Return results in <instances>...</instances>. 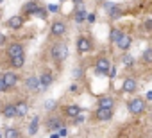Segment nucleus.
Instances as JSON below:
<instances>
[{
  "instance_id": "1",
  "label": "nucleus",
  "mask_w": 152,
  "mask_h": 138,
  "mask_svg": "<svg viewBox=\"0 0 152 138\" xmlns=\"http://www.w3.org/2000/svg\"><path fill=\"white\" fill-rule=\"evenodd\" d=\"M125 106H127V111L134 117H141L148 109V102L145 101V97H131L125 102Z\"/></svg>"
},
{
  "instance_id": "2",
  "label": "nucleus",
  "mask_w": 152,
  "mask_h": 138,
  "mask_svg": "<svg viewBox=\"0 0 152 138\" xmlns=\"http://www.w3.org/2000/svg\"><path fill=\"white\" fill-rule=\"evenodd\" d=\"M111 66H113V63H111V59L107 56H99L95 59V72L99 76H107L109 70H111Z\"/></svg>"
},
{
  "instance_id": "3",
  "label": "nucleus",
  "mask_w": 152,
  "mask_h": 138,
  "mask_svg": "<svg viewBox=\"0 0 152 138\" xmlns=\"http://www.w3.org/2000/svg\"><path fill=\"white\" fill-rule=\"evenodd\" d=\"M68 45L66 43H63V41H59V43H56L54 47H52V50H50V56L56 59V61H64L66 57H68Z\"/></svg>"
},
{
  "instance_id": "4",
  "label": "nucleus",
  "mask_w": 152,
  "mask_h": 138,
  "mask_svg": "<svg viewBox=\"0 0 152 138\" xmlns=\"http://www.w3.org/2000/svg\"><path fill=\"white\" fill-rule=\"evenodd\" d=\"M104 9L107 11V15H109L111 20H118V18L124 16V7L118 6V4H115V2H109V0L104 2Z\"/></svg>"
},
{
  "instance_id": "5",
  "label": "nucleus",
  "mask_w": 152,
  "mask_h": 138,
  "mask_svg": "<svg viewBox=\"0 0 152 138\" xmlns=\"http://www.w3.org/2000/svg\"><path fill=\"white\" fill-rule=\"evenodd\" d=\"M132 43H134V38H132V34H131V32H124V36L120 38V41H118L115 47H116L120 52H124V54H125V52H129V50H131Z\"/></svg>"
},
{
  "instance_id": "6",
  "label": "nucleus",
  "mask_w": 152,
  "mask_h": 138,
  "mask_svg": "<svg viewBox=\"0 0 152 138\" xmlns=\"http://www.w3.org/2000/svg\"><path fill=\"white\" fill-rule=\"evenodd\" d=\"M122 92L124 93H136L138 92V79L136 77H125L122 83Z\"/></svg>"
},
{
  "instance_id": "7",
  "label": "nucleus",
  "mask_w": 152,
  "mask_h": 138,
  "mask_svg": "<svg viewBox=\"0 0 152 138\" xmlns=\"http://www.w3.org/2000/svg\"><path fill=\"white\" fill-rule=\"evenodd\" d=\"M77 50H79L81 54H88V52H91V50H93V43H91V40L86 38V36H81V38L77 40Z\"/></svg>"
},
{
  "instance_id": "8",
  "label": "nucleus",
  "mask_w": 152,
  "mask_h": 138,
  "mask_svg": "<svg viewBox=\"0 0 152 138\" xmlns=\"http://www.w3.org/2000/svg\"><path fill=\"white\" fill-rule=\"evenodd\" d=\"M113 115H115L113 109H106V108H97L95 109V118L99 122H109V120H113Z\"/></svg>"
},
{
  "instance_id": "9",
  "label": "nucleus",
  "mask_w": 152,
  "mask_h": 138,
  "mask_svg": "<svg viewBox=\"0 0 152 138\" xmlns=\"http://www.w3.org/2000/svg\"><path fill=\"white\" fill-rule=\"evenodd\" d=\"M97 104H99V108L113 109V108H115V104H116V99H115V97H111V95H102V97H99Z\"/></svg>"
},
{
  "instance_id": "10",
  "label": "nucleus",
  "mask_w": 152,
  "mask_h": 138,
  "mask_svg": "<svg viewBox=\"0 0 152 138\" xmlns=\"http://www.w3.org/2000/svg\"><path fill=\"white\" fill-rule=\"evenodd\" d=\"M50 32H52V36H64L66 34V23L61 20H56L50 27Z\"/></svg>"
},
{
  "instance_id": "11",
  "label": "nucleus",
  "mask_w": 152,
  "mask_h": 138,
  "mask_svg": "<svg viewBox=\"0 0 152 138\" xmlns=\"http://www.w3.org/2000/svg\"><path fill=\"white\" fill-rule=\"evenodd\" d=\"M120 63L127 68V70H131V68H134V66H136V57H134L132 54L125 52V54H122V56H120Z\"/></svg>"
},
{
  "instance_id": "12",
  "label": "nucleus",
  "mask_w": 152,
  "mask_h": 138,
  "mask_svg": "<svg viewBox=\"0 0 152 138\" xmlns=\"http://www.w3.org/2000/svg\"><path fill=\"white\" fill-rule=\"evenodd\" d=\"M7 56L13 59V57H18V56H23V45L22 43H11L7 47Z\"/></svg>"
},
{
  "instance_id": "13",
  "label": "nucleus",
  "mask_w": 152,
  "mask_h": 138,
  "mask_svg": "<svg viewBox=\"0 0 152 138\" xmlns=\"http://www.w3.org/2000/svg\"><path fill=\"white\" fill-rule=\"evenodd\" d=\"M39 83H41V90H47V88L52 86V83H54V76H52L48 70H45V72H41V76H39Z\"/></svg>"
},
{
  "instance_id": "14",
  "label": "nucleus",
  "mask_w": 152,
  "mask_h": 138,
  "mask_svg": "<svg viewBox=\"0 0 152 138\" xmlns=\"http://www.w3.org/2000/svg\"><path fill=\"white\" fill-rule=\"evenodd\" d=\"M7 27H9V29H15V31L22 29V27H23V16H22V15L11 16V18L7 20Z\"/></svg>"
},
{
  "instance_id": "15",
  "label": "nucleus",
  "mask_w": 152,
  "mask_h": 138,
  "mask_svg": "<svg viewBox=\"0 0 152 138\" xmlns=\"http://www.w3.org/2000/svg\"><path fill=\"white\" fill-rule=\"evenodd\" d=\"M81 113H83V109H81L77 104H70V106L64 108V115H66L68 118H77Z\"/></svg>"
},
{
  "instance_id": "16",
  "label": "nucleus",
  "mask_w": 152,
  "mask_h": 138,
  "mask_svg": "<svg viewBox=\"0 0 152 138\" xmlns=\"http://www.w3.org/2000/svg\"><path fill=\"white\" fill-rule=\"evenodd\" d=\"M122 36H124V29H120V27H113V29L109 31V43L116 45V43L120 41Z\"/></svg>"
},
{
  "instance_id": "17",
  "label": "nucleus",
  "mask_w": 152,
  "mask_h": 138,
  "mask_svg": "<svg viewBox=\"0 0 152 138\" xmlns=\"http://www.w3.org/2000/svg\"><path fill=\"white\" fill-rule=\"evenodd\" d=\"M2 79H4V83H6L7 88H15L16 83H18V77H16L15 72H6V74L2 76Z\"/></svg>"
},
{
  "instance_id": "18",
  "label": "nucleus",
  "mask_w": 152,
  "mask_h": 138,
  "mask_svg": "<svg viewBox=\"0 0 152 138\" xmlns=\"http://www.w3.org/2000/svg\"><path fill=\"white\" fill-rule=\"evenodd\" d=\"M25 84H27V88H29L31 92L41 90V83H39V77H38V76H31V77L25 81Z\"/></svg>"
},
{
  "instance_id": "19",
  "label": "nucleus",
  "mask_w": 152,
  "mask_h": 138,
  "mask_svg": "<svg viewBox=\"0 0 152 138\" xmlns=\"http://www.w3.org/2000/svg\"><path fill=\"white\" fill-rule=\"evenodd\" d=\"M47 127L50 129V133H59V129L63 127V120L57 118V117H54V118H50L47 122Z\"/></svg>"
},
{
  "instance_id": "20",
  "label": "nucleus",
  "mask_w": 152,
  "mask_h": 138,
  "mask_svg": "<svg viewBox=\"0 0 152 138\" xmlns=\"http://www.w3.org/2000/svg\"><path fill=\"white\" fill-rule=\"evenodd\" d=\"M140 63H141V65H145V66H150V65H152V47H147V48L141 52Z\"/></svg>"
},
{
  "instance_id": "21",
  "label": "nucleus",
  "mask_w": 152,
  "mask_h": 138,
  "mask_svg": "<svg viewBox=\"0 0 152 138\" xmlns=\"http://www.w3.org/2000/svg\"><path fill=\"white\" fill-rule=\"evenodd\" d=\"M38 9H39V4L36 2V0H31V2H27V4L23 6L22 13H23V15H36Z\"/></svg>"
},
{
  "instance_id": "22",
  "label": "nucleus",
  "mask_w": 152,
  "mask_h": 138,
  "mask_svg": "<svg viewBox=\"0 0 152 138\" xmlns=\"http://www.w3.org/2000/svg\"><path fill=\"white\" fill-rule=\"evenodd\" d=\"M2 115H4L6 118H15V117H18V115H16V106H15V104H7V106L2 109Z\"/></svg>"
},
{
  "instance_id": "23",
  "label": "nucleus",
  "mask_w": 152,
  "mask_h": 138,
  "mask_svg": "<svg viewBox=\"0 0 152 138\" xmlns=\"http://www.w3.org/2000/svg\"><path fill=\"white\" fill-rule=\"evenodd\" d=\"M15 106H16V115H18V117H25V115H27V109H29V106H27V102H25V101H20V102H16Z\"/></svg>"
},
{
  "instance_id": "24",
  "label": "nucleus",
  "mask_w": 152,
  "mask_h": 138,
  "mask_svg": "<svg viewBox=\"0 0 152 138\" xmlns=\"http://www.w3.org/2000/svg\"><path fill=\"white\" fill-rule=\"evenodd\" d=\"M38 129H39V117H34V118L31 120V124H29V134L34 136V134L38 133Z\"/></svg>"
},
{
  "instance_id": "25",
  "label": "nucleus",
  "mask_w": 152,
  "mask_h": 138,
  "mask_svg": "<svg viewBox=\"0 0 152 138\" xmlns=\"http://www.w3.org/2000/svg\"><path fill=\"white\" fill-rule=\"evenodd\" d=\"M140 29H141L143 32H147V34H152V16H148V18H145V20L141 22V25H140Z\"/></svg>"
},
{
  "instance_id": "26",
  "label": "nucleus",
  "mask_w": 152,
  "mask_h": 138,
  "mask_svg": "<svg viewBox=\"0 0 152 138\" xmlns=\"http://www.w3.org/2000/svg\"><path fill=\"white\" fill-rule=\"evenodd\" d=\"M25 65V57L23 56H18V57H13L11 59V66L13 68H22Z\"/></svg>"
},
{
  "instance_id": "27",
  "label": "nucleus",
  "mask_w": 152,
  "mask_h": 138,
  "mask_svg": "<svg viewBox=\"0 0 152 138\" xmlns=\"http://www.w3.org/2000/svg\"><path fill=\"white\" fill-rule=\"evenodd\" d=\"M4 136L6 138H20V133H18L16 127H7L6 133H4Z\"/></svg>"
},
{
  "instance_id": "28",
  "label": "nucleus",
  "mask_w": 152,
  "mask_h": 138,
  "mask_svg": "<svg viewBox=\"0 0 152 138\" xmlns=\"http://www.w3.org/2000/svg\"><path fill=\"white\" fill-rule=\"evenodd\" d=\"M83 74H84V70H83L81 66H75V68H73V72H72L73 79H79V77H83Z\"/></svg>"
},
{
  "instance_id": "29",
  "label": "nucleus",
  "mask_w": 152,
  "mask_h": 138,
  "mask_svg": "<svg viewBox=\"0 0 152 138\" xmlns=\"http://www.w3.org/2000/svg\"><path fill=\"white\" fill-rule=\"evenodd\" d=\"M34 16H39L41 20H45V18L48 16V11H47V9H43V7H39V9L36 11V15H34Z\"/></svg>"
},
{
  "instance_id": "30",
  "label": "nucleus",
  "mask_w": 152,
  "mask_h": 138,
  "mask_svg": "<svg viewBox=\"0 0 152 138\" xmlns=\"http://www.w3.org/2000/svg\"><path fill=\"white\" fill-rule=\"evenodd\" d=\"M116 76H118V68H116V65H113L111 70H109V74H107V77H109V79H115Z\"/></svg>"
},
{
  "instance_id": "31",
  "label": "nucleus",
  "mask_w": 152,
  "mask_h": 138,
  "mask_svg": "<svg viewBox=\"0 0 152 138\" xmlns=\"http://www.w3.org/2000/svg\"><path fill=\"white\" fill-rule=\"evenodd\" d=\"M56 106H57V102H56L54 99H50V101H47V102H45V109H48V111H50V109H54Z\"/></svg>"
},
{
  "instance_id": "32",
  "label": "nucleus",
  "mask_w": 152,
  "mask_h": 138,
  "mask_svg": "<svg viewBox=\"0 0 152 138\" xmlns=\"http://www.w3.org/2000/svg\"><path fill=\"white\" fill-rule=\"evenodd\" d=\"M47 11H48V13H59V6H56V4H48V6H47Z\"/></svg>"
},
{
  "instance_id": "33",
  "label": "nucleus",
  "mask_w": 152,
  "mask_h": 138,
  "mask_svg": "<svg viewBox=\"0 0 152 138\" xmlns=\"http://www.w3.org/2000/svg\"><path fill=\"white\" fill-rule=\"evenodd\" d=\"M95 20H97V15L95 13H88V22L90 23H95Z\"/></svg>"
},
{
  "instance_id": "34",
  "label": "nucleus",
  "mask_w": 152,
  "mask_h": 138,
  "mask_svg": "<svg viewBox=\"0 0 152 138\" xmlns=\"http://www.w3.org/2000/svg\"><path fill=\"white\" fill-rule=\"evenodd\" d=\"M7 90H9V88L6 86V83H4V79H2V77H0V92H7Z\"/></svg>"
},
{
  "instance_id": "35",
  "label": "nucleus",
  "mask_w": 152,
  "mask_h": 138,
  "mask_svg": "<svg viewBox=\"0 0 152 138\" xmlns=\"http://www.w3.org/2000/svg\"><path fill=\"white\" fill-rule=\"evenodd\" d=\"M59 136H63V138H64V136H68V129H66L64 126H63V127L59 129Z\"/></svg>"
},
{
  "instance_id": "36",
  "label": "nucleus",
  "mask_w": 152,
  "mask_h": 138,
  "mask_svg": "<svg viewBox=\"0 0 152 138\" xmlns=\"http://www.w3.org/2000/svg\"><path fill=\"white\" fill-rule=\"evenodd\" d=\"M145 101H147V102H152V90H148V92L145 93Z\"/></svg>"
},
{
  "instance_id": "37",
  "label": "nucleus",
  "mask_w": 152,
  "mask_h": 138,
  "mask_svg": "<svg viewBox=\"0 0 152 138\" xmlns=\"http://www.w3.org/2000/svg\"><path fill=\"white\" fill-rule=\"evenodd\" d=\"M73 122H75V124H81V122H84V115L81 113V115H79L77 118H73Z\"/></svg>"
},
{
  "instance_id": "38",
  "label": "nucleus",
  "mask_w": 152,
  "mask_h": 138,
  "mask_svg": "<svg viewBox=\"0 0 152 138\" xmlns=\"http://www.w3.org/2000/svg\"><path fill=\"white\" fill-rule=\"evenodd\" d=\"M147 117H148V120L152 122V104L148 106V109H147Z\"/></svg>"
},
{
  "instance_id": "39",
  "label": "nucleus",
  "mask_w": 152,
  "mask_h": 138,
  "mask_svg": "<svg viewBox=\"0 0 152 138\" xmlns=\"http://www.w3.org/2000/svg\"><path fill=\"white\" fill-rule=\"evenodd\" d=\"M6 41H7V40H6V36L0 32V45H6Z\"/></svg>"
},
{
  "instance_id": "40",
  "label": "nucleus",
  "mask_w": 152,
  "mask_h": 138,
  "mask_svg": "<svg viewBox=\"0 0 152 138\" xmlns=\"http://www.w3.org/2000/svg\"><path fill=\"white\" fill-rule=\"evenodd\" d=\"M70 92H79V84H72L70 86Z\"/></svg>"
},
{
  "instance_id": "41",
  "label": "nucleus",
  "mask_w": 152,
  "mask_h": 138,
  "mask_svg": "<svg viewBox=\"0 0 152 138\" xmlns=\"http://www.w3.org/2000/svg\"><path fill=\"white\" fill-rule=\"evenodd\" d=\"M72 4H75V6H79V4H84V0H70Z\"/></svg>"
},
{
  "instance_id": "42",
  "label": "nucleus",
  "mask_w": 152,
  "mask_h": 138,
  "mask_svg": "<svg viewBox=\"0 0 152 138\" xmlns=\"http://www.w3.org/2000/svg\"><path fill=\"white\" fill-rule=\"evenodd\" d=\"M50 138H61L59 133H50Z\"/></svg>"
},
{
  "instance_id": "43",
  "label": "nucleus",
  "mask_w": 152,
  "mask_h": 138,
  "mask_svg": "<svg viewBox=\"0 0 152 138\" xmlns=\"http://www.w3.org/2000/svg\"><path fill=\"white\" fill-rule=\"evenodd\" d=\"M2 2H4V0H0V4H2Z\"/></svg>"
},
{
  "instance_id": "44",
  "label": "nucleus",
  "mask_w": 152,
  "mask_h": 138,
  "mask_svg": "<svg viewBox=\"0 0 152 138\" xmlns=\"http://www.w3.org/2000/svg\"><path fill=\"white\" fill-rule=\"evenodd\" d=\"M0 138H2V133H0Z\"/></svg>"
},
{
  "instance_id": "45",
  "label": "nucleus",
  "mask_w": 152,
  "mask_h": 138,
  "mask_svg": "<svg viewBox=\"0 0 152 138\" xmlns=\"http://www.w3.org/2000/svg\"><path fill=\"white\" fill-rule=\"evenodd\" d=\"M61 2H64V0H61Z\"/></svg>"
},
{
  "instance_id": "46",
  "label": "nucleus",
  "mask_w": 152,
  "mask_h": 138,
  "mask_svg": "<svg viewBox=\"0 0 152 138\" xmlns=\"http://www.w3.org/2000/svg\"><path fill=\"white\" fill-rule=\"evenodd\" d=\"M0 15H2V13H0Z\"/></svg>"
}]
</instances>
